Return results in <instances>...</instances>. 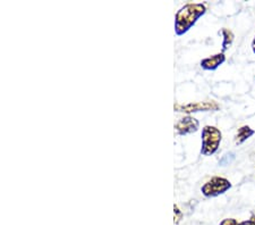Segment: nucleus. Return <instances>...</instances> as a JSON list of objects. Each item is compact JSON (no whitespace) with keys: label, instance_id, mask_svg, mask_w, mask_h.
<instances>
[{"label":"nucleus","instance_id":"1","mask_svg":"<svg viewBox=\"0 0 255 225\" xmlns=\"http://www.w3.org/2000/svg\"><path fill=\"white\" fill-rule=\"evenodd\" d=\"M207 13V7L203 3L190 2L184 5L176 13L175 32L177 35H184L195 25L201 16Z\"/></svg>","mask_w":255,"mask_h":225},{"label":"nucleus","instance_id":"2","mask_svg":"<svg viewBox=\"0 0 255 225\" xmlns=\"http://www.w3.org/2000/svg\"><path fill=\"white\" fill-rule=\"evenodd\" d=\"M202 147H201V154L203 156H212L219 149L220 142L223 140V133L221 131L212 125H205L202 129Z\"/></svg>","mask_w":255,"mask_h":225},{"label":"nucleus","instance_id":"3","mask_svg":"<svg viewBox=\"0 0 255 225\" xmlns=\"http://www.w3.org/2000/svg\"><path fill=\"white\" fill-rule=\"evenodd\" d=\"M230 188H232V183H230L229 180L221 177H213L203 184L201 191H202L204 197L213 198L224 195Z\"/></svg>","mask_w":255,"mask_h":225},{"label":"nucleus","instance_id":"4","mask_svg":"<svg viewBox=\"0 0 255 225\" xmlns=\"http://www.w3.org/2000/svg\"><path fill=\"white\" fill-rule=\"evenodd\" d=\"M174 109L176 112L186 113V114H192V113H197V112H210V110L216 112V110L220 109V105L215 100L197 101V102H190V104H185V105L175 104Z\"/></svg>","mask_w":255,"mask_h":225},{"label":"nucleus","instance_id":"5","mask_svg":"<svg viewBox=\"0 0 255 225\" xmlns=\"http://www.w3.org/2000/svg\"><path fill=\"white\" fill-rule=\"evenodd\" d=\"M200 123L193 116H184L176 123L175 130L178 136H186V134L195 133L199 130Z\"/></svg>","mask_w":255,"mask_h":225},{"label":"nucleus","instance_id":"6","mask_svg":"<svg viewBox=\"0 0 255 225\" xmlns=\"http://www.w3.org/2000/svg\"><path fill=\"white\" fill-rule=\"evenodd\" d=\"M226 61V56L224 52H219V54H216L213 56H210L207 57V58H204L201 60V67L205 71H216V69L220 66V65H223Z\"/></svg>","mask_w":255,"mask_h":225},{"label":"nucleus","instance_id":"7","mask_svg":"<svg viewBox=\"0 0 255 225\" xmlns=\"http://www.w3.org/2000/svg\"><path fill=\"white\" fill-rule=\"evenodd\" d=\"M255 134V131L251 128L249 125H243L242 128H240L237 130V133L235 136V143L237 146L242 145L248 139H250L252 136Z\"/></svg>","mask_w":255,"mask_h":225},{"label":"nucleus","instance_id":"8","mask_svg":"<svg viewBox=\"0 0 255 225\" xmlns=\"http://www.w3.org/2000/svg\"><path fill=\"white\" fill-rule=\"evenodd\" d=\"M221 34H223V38H224V40H223V51H221V52H225L233 44L234 39H235V35H234L232 30H229V28H226V27H224L223 30H221Z\"/></svg>","mask_w":255,"mask_h":225},{"label":"nucleus","instance_id":"9","mask_svg":"<svg viewBox=\"0 0 255 225\" xmlns=\"http://www.w3.org/2000/svg\"><path fill=\"white\" fill-rule=\"evenodd\" d=\"M183 212L180 211V208L177 206V205H174V223L175 225H178L180 223V221L183 220Z\"/></svg>","mask_w":255,"mask_h":225},{"label":"nucleus","instance_id":"10","mask_svg":"<svg viewBox=\"0 0 255 225\" xmlns=\"http://www.w3.org/2000/svg\"><path fill=\"white\" fill-rule=\"evenodd\" d=\"M219 225H240V222L235 219H225L221 221Z\"/></svg>","mask_w":255,"mask_h":225},{"label":"nucleus","instance_id":"11","mask_svg":"<svg viewBox=\"0 0 255 225\" xmlns=\"http://www.w3.org/2000/svg\"><path fill=\"white\" fill-rule=\"evenodd\" d=\"M240 225H255V215H252L248 221H243Z\"/></svg>","mask_w":255,"mask_h":225},{"label":"nucleus","instance_id":"12","mask_svg":"<svg viewBox=\"0 0 255 225\" xmlns=\"http://www.w3.org/2000/svg\"><path fill=\"white\" fill-rule=\"evenodd\" d=\"M252 50H253V54L255 55V36H254V39L252 41Z\"/></svg>","mask_w":255,"mask_h":225}]
</instances>
